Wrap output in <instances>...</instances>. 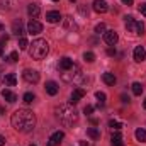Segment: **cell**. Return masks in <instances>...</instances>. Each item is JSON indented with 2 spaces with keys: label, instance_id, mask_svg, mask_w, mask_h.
I'll return each mask as SVG.
<instances>
[{
  "label": "cell",
  "instance_id": "14",
  "mask_svg": "<svg viewBox=\"0 0 146 146\" xmlns=\"http://www.w3.org/2000/svg\"><path fill=\"white\" fill-rule=\"evenodd\" d=\"M46 21H48L49 24H58V22L61 21V14L56 12V10H51V12L46 14Z\"/></svg>",
  "mask_w": 146,
  "mask_h": 146
},
{
  "label": "cell",
  "instance_id": "44",
  "mask_svg": "<svg viewBox=\"0 0 146 146\" xmlns=\"http://www.w3.org/2000/svg\"><path fill=\"white\" fill-rule=\"evenodd\" d=\"M80 146H88V143L87 141H80Z\"/></svg>",
  "mask_w": 146,
  "mask_h": 146
},
{
  "label": "cell",
  "instance_id": "24",
  "mask_svg": "<svg viewBox=\"0 0 146 146\" xmlns=\"http://www.w3.org/2000/svg\"><path fill=\"white\" fill-rule=\"evenodd\" d=\"M95 97H97V100H99V107H104V104H106V94H104V92H97Z\"/></svg>",
  "mask_w": 146,
  "mask_h": 146
},
{
  "label": "cell",
  "instance_id": "43",
  "mask_svg": "<svg viewBox=\"0 0 146 146\" xmlns=\"http://www.w3.org/2000/svg\"><path fill=\"white\" fill-rule=\"evenodd\" d=\"M5 145V138H3V136H0V146H3Z\"/></svg>",
  "mask_w": 146,
  "mask_h": 146
},
{
  "label": "cell",
  "instance_id": "42",
  "mask_svg": "<svg viewBox=\"0 0 146 146\" xmlns=\"http://www.w3.org/2000/svg\"><path fill=\"white\" fill-rule=\"evenodd\" d=\"M2 54H3V42L0 41V56H2Z\"/></svg>",
  "mask_w": 146,
  "mask_h": 146
},
{
  "label": "cell",
  "instance_id": "33",
  "mask_svg": "<svg viewBox=\"0 0 146 146\" xmlns=\"http://www.w3.org/2000/svg\"><path fill=\"white\" fill-rule=\"evenodd\" d=\"M110 141H122L121 133H114V134H112V138H110Z\"/></svg>",
  "mask_w": 146,
  "mask_h": 146
},
{
  "label": "cell",
  "instance_id": "49",
  "mask_svg": "<svg viewBox=\"0 0 146 146\" xmlns=\"http://www.w3.org/2000/svg\"><path fill=\"white\" fill-rule=\"evenodd\" d=\"M31 146H36V145H31Z\"/></svg>",
  "mask_w": 146,
  "mask_h": 146
},
{
  "label": "cell",
  "instance_id": "48",
  "mask_svg": "<svg viewBox=\"0 0 146 146\" xmlns=\"http://www.w3.org/2000/svg\"><path fill=\"white\" fill-rule=\"evenodd\" d=\"M53 2H58V0H53Z\"/></svg>",
  "mask_w": 146,
  "mask_h": 146
},
{
  "label": "cell",
  "instance_id": "11",
  "mask_svg": "<svg viewBox=\"0 0 146 146\" xmlns=\"http://www.w3.org/2000/svg\"><path fill=\"white\" fill-rule=\"evenodd\" d=\"M133 54H134V60H136L138 63L145 61V58H146V49H145V46H136Z\"/></svg>",
  "mask_w": 146,
  "mask_h": 146
},
{
  "label": "cell",
  "instance_id": "31",
  "mask_svg": "<svg viewBox=\"0 0 146 146\" xmlns=\"http://www.w3.org/2000/svg\"><path fill=\"white\" fill-rule=\"evenodd\" d=\"M27 46H29L27 44V39L26 37H21L19 39V49H27Z\"/></svg>",
  "mask_w": 146,
  "mask_h": 146
},
{
  "label": "cell",
  "instance_id": "20",
  "mask_svg": "<svg viewBox=\"0 0 146 146\" xmlns=\"http://www.w3.org/2000/svg\"><path fill=\"white\" fill-rule=\"evenodd\" d=\"M102 80H104V83H106V85H114V83L117 82V78L114 76V73H109V72L102 75Z\"/></svg>",
  "mask_w": 146,
  "mask_h": 146
},
{
  "label": "cell",
  "instance_id": "34",
  "mask_svg": "<svg viewBox=\"0 0 146 146\" xmlns=\"http://www.w3.org/2000/svg\"><path fill=\"white\" fill-rule=\"evenodd\" d=\"M83 112H85V114H87V115H90V114H92V112H94V106H87V107H85V109H83Z\"/></svg>",
  "mask_w": 146,
  "mask_h": 146
},
{
  "label": "cell",
  "instance_id": "10",
  "mask_svg": "<svg viewBox=\"0 0 146 146\" xmlns=\"http://www.w3.org/2000/svg\"><path fill=\"white\" fill-rule=\"evenodd\" d=\"M104 41H106L109 46H114V44L119 41V36H117L115 31H106V34H104Z\"/></svg>",
  "mask_w": 146,
  "mask_h": 146
},
{
  "label": "cell",
  "instance_id": "2",
  "mask_svg": "<svg viewBox=\"0 0 146 146\" xmlns=\"http://www.w3.org/2000/svg\"><path fill=\"white\" fill-rule=\"evenodd\" d=\"M56 115H58L60 122L63 126H68V127H72V126H75L78 122V112L72 106H61V107H58L56 109Z\"/></svg>",
  "mask_w": 146,
  "mask_h": 146
},
{
  "label": "cell",
  "instance_id": "26",
  "mask_svg": "<svg viewBox=\"0 0 146 146\" xmlns=\"http://www.w3.org/2000/svg\"><path fill=\"white\" fill-rule=\"evenodd\" d=\"M34 99H36V95H34V94H31V92H26V94H24V97H22V100H24L26 104H31Z\"/></svg>",
  "mask_w": 146,
  "mask_h": 146
},
{
  "label": "cell",
  "instance_id": "29",
  "mask_svg": "<svg viewBox=\"0 0 146 146\" xmlns=\"http://www.w3.org/2000/svg\"><path fill=\"white\" fill-rule=\"evenodd\" d=\"M95 33H97V34H106V24H104V22L97 24V26H95Z\"/></svg>",
  "mask_w": 146,
  "mask_h": 146
},
{
  "label": "cell",
  "instance_id": "36",
  "mask_svg": "<svg viewBox=\"0 0 146 146\" xmlns=\"http://www.w3.org/2000/svg\"><path fill=\"white\" fill-rule=\"evenodd\" d=\"M107 54L109 56H115V48H109L107 49Z\"/></svg>",
  "mask_w": 146,
  "mask_h": 146
},
{
  "label": "cell",
  "instance_id": "38",
  "mask_svg": "<svg viewBox=\"0 0 146 146\" xmlns=\"http://www.w3.org/2000/svg\"><path fill=\"white\" fill-rule=\"evenodd\" d=\"M3 76H5V73H3V66H0V82L3 80Z\"/></svg>",
  "mask_w": 146,
  "mask_h": 146
},
{
  "label": "cell",
  "instance_id": "22",
  "mask_svg": "<svg viewBox=\"0 0 146 146\" xmlns=\"http://www.w3.org/2000/svg\"><path fill=\"white\" fill-rule=\"evenodd\" d=\"M136 139L139 141V143H146V131L145 129H136Z\"/></svg>",
  "mask_w": 146,
  "mask_h": 146
},
{
  "label": "cell",
  "instance_id": "5",
  "mask_svg": "<svg viewBox=\"0 0 146 146\" xmlns=\"http://www.w3.org/2000/svg\"><path fill=\"white\" fill-rule=\"evenodd\" d=\"M61 76H63V80H65V82H80V78H82L80 66L73 65L70 70H66V72L61 73Z\"/></svg>",
  "mask_w": 146,
  "mask_h": 146
},
{
  "label": "cell",
  "instance_id": "12",
  "mask_svg": "<svg viewBox=\"0 0 146 146\" xmlns=\"http://www.w3.org/2000/svg\"><path fill=\"white\" fill-rule=\"evenodd\" d=\"M83 97H85V90H83V88H75V90L72 92L70 102H72V104H76V102H80Z\"/></svg>",
  "mask_w": 146,
  "mask_h": 146
},
{
  "label": "cell",
  "instance_id": "17",
  "mask_svg": "<svg viewBox=\"0 0 146 146\" xmlns=\"http://www.w3.org/2000/svg\"><path fill=\"white\" fill-rule=\"evenodd\" d=\"M2 97L9 102V104H14V102H17V95L14 94V92H10V90H2Z\"/></svg>",
  "mask_w": 146,
  "mask_h": 146
},
{
  "label": "cell",
  "instance_id": "6",
  "mask_svg": "<svg viewBox=\"0 0 146 146\" xmlns=\"http://www.w3.org/2000/svg\"><path fill=\"white\" fill-rule=\"evenodd\" d=\"M22 76H24V80L27 82V83H37L39 82V73L36 72V70H24V73H22Z\"/></svg>",
  "mask_w": 146,
  "mask_h": 146
},
{
  "label": "cell",
  "instance_id": "7",
  "mask_svg": "<svg viewBox=\"0 0 146 146\" xmlns=\"http://www.w3.org/2000/svg\"><path fill=\"white\" fill-rule=\"evenodd\" d=\"M41 31H42V24L37 22L36 19H31V21L27 22V33H29V34H39Z\"/></svg>",
  "mask_w": 146,
  "mask_h": 146
},
{
  "label": "cell",
  "instance_id": "13",
  "mask_svg": "<svg viewBox=\"0 0 146 146\" xmlns=\"http://www.w3.org/2000/svg\"><path fill=\"white\" fill-rule=\"evenodd\" d=\"M73 65H75V63H73V60H70V58H66V56H65V58H61V60H60L58 70H60V72H66V70H70V68H72Z\"/></svg>",
  "mask_w": 146,
  "mask_h": 146
},
{
  "label": "cell",
  "instance_id": "35",
  "mask_svg": "<svg viewBox=\"0 0 146 146\" xmlns=\"http://www.w3.org/2000/svg\"><path fill=\"white\" fill-rule=\"evenodd\" d=\"M139 12H141L143 15H146V3H141V5H139Z\"/></svg>",
  "mask_w": 146,
  "mask_h": 146
},
{
  "label": "cell",
  "instance_id": "8",
  "mask_svg": "<svg viewBox=\"0 0 146 146\" xmlns=\"http://www.w3.org/2000/svg\"><path fill=\"white\" fill-rule=\"evenodd\" d=\"M63 138H65V133H63V131H56V133L51 134V138H49V141H48L46 146H58L63 141Z\"/></svg>",
  "mask_w": 146,
  "mask_h": 146
},
{
  "label": "cell",
  "instance_id": "1",
  "mask_svg": "<svg viewBox=\"0 0 146 146\" xmlns=\"http://www.w3.org/2000/svg\"><path fill=\"white\" fill-rule=\"evenodd\" d=\"M12 127L19 133H31L36 126V117L33 114V110L29 109H19L15 110L10 117Z\"/></svg>",
  "mask_w": 146,
  "mask_h": 146
},
{
  "label": "cell",
  "instance_id": "15",
  "mask_svg": "<svg viewBox=\"0 0 146 146\" xmlns=\"http://www.w3.org/2000/svg\"><path fill=\"white\" fill-rule=\"evenodd\" d=\"M44 88H46V94H49V95H56V94H58V90H60V87H58V83H56V82H53V80H49V82H46V85H44Z\"/></svg>",
  "mask_w": 146,
  "mask_h": 146
},
{
  "label": "cell",
  "instance_id": "37",
  "mask_svg": "<svg viewBox=\"0 0 146 146\" xmlns=\"http://www.w3.org/2000/svg\"><path fill=\"white\" fill-rule=\"evenodd\" d=\"M112 146H124L122 141H112Z\"/></svg>",
  "mask_w": 146,
  "mask_h": 146
},
{
  "label": "cell",
  "instance_id": "41",
  "mask_svg": "<svg viewBox=\"0 0 146 146\" xmlns=\"http://www.w3.org/2000/svg\"><path fill=\"white\" fill-rule=\"evenodd\" d=\"M124 5H133V0H121Z\"/></svg>",
  "mask_w": 146,
  "mask_h": 146
},
{
  "label": "cell",
  "instance_id": "27",
  "mask_svg": "<svg viewBox=\"0 0 146 146\" xmlns=\"http://www.w3.org/2000/svg\"><path fill=\"white\" fill-rule=\"evenodd\" d=\"M5 60H7V61H10V63H15V61L19 60V53H17V51H12Z\"/></svg>",
  "mask_w": 146,
  "mask_h": 146
},
{
  "label": "cell",
  "instance_id": "39",
  "mask_svg": "<svg viewBox=\"0 0 146 146\" xmlns=\"http://www.w3.org/2000/svg\"><path fill=\"white\" fill-rule=\"evenodd\" d=\"M121 99H122V102H124V104H129V97H126V95H122Z\"/></svg>",
  "mask_w": 146,
  "mask_h": 146
},
{
  "label": "cell",
  "instance_id": "4",
  "mask_svg": "<svg viewBox=\"0 0 146 146\" xmlns=\"http://www.w3.org/2000/svg\"><path fill=\"white\" fill-rule=\"evenodd\" d=\"M126 29H127V33H131L133 36H141V34L145 33V24L139 22V21H136L134 17L127 15V17H126Z\"/></svg>",
  "mask_w": 146,
  "mask_h": 146
},
{
  "label": "cell",
  "instance_id": "46",
  "mask_svg": "<svg viewBox=\"0 0 146 146\" xmlns=\"http://www.w3.org/2000/svg\"><path fill=\"white\" fill-rule=\"evenodd\" d=\"M2 29H3V26H2V24H0V31H2Z\"/></svg>",
  "mask_w": 146,
  "mask_h": 146
},
{
  "label": "cell",
  "instance_id": "30",
  "mask_svg": "<svg viewBox=\"0 0 146 146\" xmlns=\"http://www.w3.org/2000/svg\"><path fill=\"white\" fill-rule=\"evenodd\" d=\"M109 127L115 129V131H119V129L122 127V124H121V122H117V121H109Z\"/></svg>",
  "mask_w": 146,
  "mask_h": 146
},
{
  "label": "cell",
  "instance_id": "9",
  "mask_svg": "<svg viewBox=\"0 0 146 146\" xmlns=\"http://www.w3.org/2000/svg\"><path fill=\"white\" fill-rule=\"evenodd\" d=\"M92 7H94V10H95L97 14H106V12H107V9H109L106 0H94Z\"/></svg>",
  "mask_w": 146,
  "mask_h": 146
},
{
  "label": "cell",
  "instance_id": "25",
  "mask_svg": "<svg viewBox=\"0 0 146 146\" xmlns=\"http://www.w3.org/2000/svg\"><path fill=\"white\" fill-rule=\"evenodd\" d=\"M83 60H85L87 63H94V61H95V54H94L92 51H87V53L83 54Z\"/></svg>",
  "mask_w": 146,
  "mask_h": 146
},
{
  "label": "cell",
  "instance_id": "47",
  "mask_svg": "<svg viewBox=\"0 0 146 146\" xmlns=\"http://www.w3.org/2000/svg\"><path fill=\"white\" fill-rule=\"evenodd\" d=\"M70 2H76V0H70Z\"/></svg>",
  "mask_w": 146,
  "mask_h": 146
},
{
  "label": "cell",
  "instance_id": "28",
  "mask_svg": "<svg viewBox=\"0 0 146 146\" xmlns=\"http://www.w3.org/2000/svg\"><path fill=\"white\" fill-rule=\"evenodd\" d=\"M65 27H66V29L73 27V31H76V24L73 22V19H72V17H66V21H65Z\"/></svg>",
  "mask_w": 146,
  "mask_h": 146
},
{
  "label": "cell",
  "instance_id": "19",
  "mask_svg": "<svg viewBox=\"0 0 146 146\" xmlns=\"http://www.w3.org/2000/svg\"><path fill=\"white\" fill-rule=\"evenodd\" d=\"M27 14H29L33 19H36L37 15L41 14V9H39V5H36V3H31V5L27 7Z\"/></svg>",
  "mask_w": 146,
  "mask_h": 146
},
{
  "label": "cell",
  "instance_id": "3",
  "mask_svg": "<svg viewBox=\"0 0 146 146\" xmlns=\"http://www.w3.org/2000/svg\"><path fill=\"white\" fill-rule=\"evenodd\" d=\"M29 46H31L29 48V54H31L33 60H42V58H46V54L49 51V44H48L46 39H36Z\"/></svg>",
  "mask_w": 146,
  "mask_h": 146
},
{
  "label": "cell",
  "instance_id": "45",
  "mask_svg": "<svg viewBox=\"0 0 146 146\" xmlns=\"http://www.w3.org/2000/svg\"><path fill=\"white\" fill-rule=\"evenodd\" d=\"M143 107H145V109H146V100H145V102H143Z\"/></svg>",
  "mask_w": 146,
  "mask_h": 146
},
{
  "label": "cell",
  "instance_id": "16",
  "mask_svg": "<svg viewBox=\"0 0 146 146\" xmlns=\"http://www.w3.org/2000/svg\"><path fill=\"white\" fill-rule=\"evenodd\" d=\"M12 33L15 34V36H21L24 34V24H22V21L19 19V21H15L14 24H12Z\"/></svg>",
  "mask_w": 146,
  "mask_h": 146
},
{
  "label": "cell",
  "instance_id": "23",
  "mask_svg": "<svg viewBox=\"0 0 146 146\" xmlns=\"http://www.w3.org/2000/svg\"><path fill=\"white\" fill-rule=\"evenodd\" d=\"M131 87H133V94H134V95H141V94H143V85H141L139 82H134Z\"/></svg>",
  "mask_w": 146,
  "mask_h": 146
},
{
  "label": "cell",
  "instance_id": "32",
  "mask_svg": "<svg viewBox=\"0 0 146 146\" xmlns=\"http://www.w3.org/2000/svg\"><path fill=\"white\" fill-rule=\"evenodd\" d=\"M78 12H80L82 15H85V17H87V15H88V7H85V5H80V7H78Z\"/></svg>",
  "mask_w": 146,
  "mask_h": 146
},
{
  "label": "cell",
  "instance_id": "21",
  "mask_svg": "<svg viewBox=\"0 0 146 146\" xmlns=\"http://www.w3.org/2000/svg\"><path fill=\"white\" fill-rule=\"evenodd\" d=\"M87 136L92 138V139H100V131L97 127H88L87 129Z\"/></svg>",
  "mask_w": 146,
  "mask_h": 146
},
{
  "label": "cell",
  "instance_id": "18",
  "mask_svg": "<svg viewBox=\"0 0 146 146\" xmlns=\"http://www.w3.org/2000/svg\"><path fill=\"white\" fill-rule=\"evenodd\" d=\"M3 82H5V85H9V87H15V85H17V76H15L14 73H9V75L3 76Z\"/></svg>",
  "mask_w": 146,
  "mask_h": 146
},
{
  "label": "cell",
  "instance_id": "40",
  "mask_svg": "<svg viewBox=\"0 0 146 146\" xmlns=\"http://www.w3.org/2000/svg\"><path fill=\"white\" fill-rule=\"evenodd\" d=\"M90 122H92L94 126H97V124H99V119H95V117H92V119H90Z\"/></svg>",
  "mask_w": 146,
  "mask_h": 146
}]
</instances>
